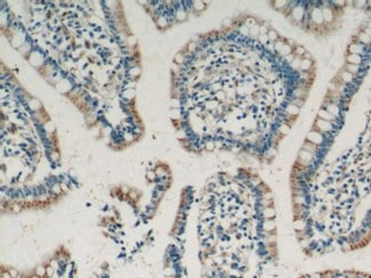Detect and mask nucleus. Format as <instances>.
<instances>
[{"label": "nucleus", "mask_w": 371, "mask_h": 278, "mask_svg": "<svg viewBox=\"0 0 371 278\" xmlns=\"http://www.w3.org/2000/svg\"><path fill=\"white\" fill-rule=\"evenodd\" d=\"M359 39H360V41H362L363 43H369L371 41V38L369 37V35H367L364 32H362V33L360 34Z\"/></svg>", "instance_id": "14"}, {"label": "nucleus", "mask_w": 371, "mask_h": 278, "mask_svg": "<svg viewBox=\"0 0 371 278\" xmlns=\"http://www.w3.org/2000/svg\"><path fill=\"white\" fill-rule=\"evenodd\" d=\"M34 274L37 276H39L40 278H45L47 277V272H46V267L39 266L36 270H34Z\"/></svg>", "instance_id": "8"}, {"label": "nucleus", "mask_w": 371, "mask_h": 278, "mask_svg": "<svg viewBox=\"0 0 371 278\" xmlns=\"http://www.w3.org/2000/svg\"><path fill=\"white\" fill-rule=\"evenodd\" d=\"M311 17H312L313 22L316 23V24H321L324 19H323V15H322V9H320L318 7H315L314 9L311 12Z\"/></svg>", "instance_id": "3"}, {"label": "nucleus", "mask_w": 371, "mask_h": 278, "mask_svg": "<svg viewBox=\"0 0 371 278\" xmlns=\"http://www.w3.org/2000/svg\"><path fill=\"white\" fill-rule=\"evenodd\" d=\"M327 112H329V113L334 116L338 115V113H339V108L337 107V105H334V104L328 105V107H327Z\"/></svg>", "instance_id": "9"}, {"label": "nucleus", "mask_w": 371, "mask_h": 278, "mask_svg": "<svg viewBox=\"0 0 371 278\" xmlns=\"http://www.w3.org/2000/svg\"><path fill=\"white\" fill-rule=\"evenodd\" d=\"M360 71V65H354V64H348L347 65V72L354 74V73H359Z\"/></svg>", "instance_id": "11"}, {"label": "nucleus", "mask_w": 371, "mask_h": 278, "mask_svg": "<svg viewBox=\"0 0 371 278\" xmlns=\"http://www.w3.org/2000/svg\"><path fill=\"white\" fill-rule=\"evenodd\" d=\"M365 34H367V35H369V37L371 38V29H367V30H365V32H364Z\"/></svg>", "instance_id": "17"}, {"label": "nucleus", "mask_w": 371, "mask_h": 278, "mask_svg": "<svg viewBox=\"0 0 371 278\" xmlns=\"http://www.w3.org/2000/svg\"><path fill=\"white\" fill-rule=\"evenodd\" d=\"M319 116H320V119L325 120V121H329V122H330V121H332V120H334V116L331 115V114L329 113V112H327V111H324V110L320 111Z\"/></svg>", "instance_id": "6"}, {"label": "nucleus", "mask_w": 371, "mask_h": 278, "mask_svg": "<svg viewBox=\"0 0 371 278\" xmlns=\"http://www.w3.org/2000/svg\"><path fill=\"white\" fill-rule=\"evenodd\" d=\"M341 78H343L344 81H346V82H352L353 81V74L350 73V72H343L341 73Z\"/></svg>", "instance_id": "12"}, {"label": "nucleus", "mask_w": 371, "mask_h": 278, "mask_svg": "<svg viewBox=\"0 0 371 278\" xmlns=\"http://www.w3.org/2000/svg\"><path fill=\"white\" fill-rule=\"evenodd\" d=\"M350 52H352V54L360 55V54H362V52H364V48H363V46L360 45V43H353V45H351L350 46Z\"/></svg>", "instance_id": "5"}, {"label": "nucleus", "mask_w": 371, "mask_h": 278, "mask_svg": "<svg viewBox=\"0 0 371 278\" xmlns=\"http://www.w3.org/2000/svg\"><path fill=\"white\" fill-rule=\"evenodd\" d=\"M297 278H371V275L368 272L359 271V270L329 269V270H322V271L303 274Z\"/></svg>", "instance_id": "1"}, {"label": "nucleus", "mask_w": 371, "mask_h": 278, "mask_svg": "<svg viewBox=\"0 0 371 278\" xmlns=\"http://www.w3.org/2000/svg\"><path fill=\"white\" fill-rule=\"evenodd\" d=\"M316 127L319 128L320 131H322V132H321L322 134H327L328 131H330V130H331V128H332L331 123L329 122V121H325V120H322V119H320V120H318V121H316Z\"/></svg>", "instance_id": "2"}, {"label": "nucleus", "mask_w": 371, "mask_h": 278, "mask_svg": "<svg viewBox=\"0 0 371 278\" xmlns=\"http://www.w3.org/2000/svg\"><path fill=\"white\" fill-rule=\"evenodd\" d=\"M8 271H9V274L12 275L13 278H17L19 277V271L16 270V269H8Z\"/></svg>", "instance_id": "16"}, {"label": "nucleus", "mask_w": 371, "mask_h": 278, "mask_svg": "<svg viewBox=\"0 0 371 278\" xmlns=\"http://www.w3.org/2000/svg\"><path fill=\"white\" fill-rule=\"evenodd\" d=\"M311 66V61L310 59H301V68H303V70H308Z\"/></svg>", "instance_id": "15"}, {"label": "nucleus", "mask_w": 371, "mask_h": 278, "mask_svg": "<svg viewBox=\"0 0 371 278\" xmlns=\"http://www.w3.org/2000/svg\"><path fill=\"white\" fill-rule=\"evenodd\" d=\"M322 15H323V19L327 22H331L332 21V12L330 8L328 7H324L322 9Z\"/></svg>", "instance_id": "7"}, {"label": "nucleus", "mask_w": 371, "mask_h": 278, "mask_svg": "<svg viewBox=\"0 0 371 278\" xmlns=\"http://www.w3.org/2000/svg\"><path fill=\"white\" fill-rule=\"evenodd\" d=\"M347 61H348L350 64L360 65L362 63V57L360 55H356V54H351V55L347 56Z\"/></svg>", "instance_id": "4"}, {"label": "nucleus", "mask_w": 371, "mask_h": 278, "mask_svg": "<svg viewBox=\"0 0 371 278\" xmlns=\"http://www.w3.org/2000/svg\"><path fill=\"white\" fill-rule=\"evenodd\" d=\"M55 270H56V269L54 268V267H53V266H50V264H48V266H46L47 278H52L53 276H54V274H55Z\"/></svg>", "instance_id": "13"}, {"label": "nucleus", "mask_w": 371, "mask_h": 278, "mask_svg": "<svg viewBox=\"0 0 371 278\" xmlns=\"http://www.w3.org/2000/svg\"><path fill=\"white\" fill-rule=\"evenodd\" d=\"M267 37H268V40H270V41H276V40L279 39V34H278V32L274 30H268V32H267Z\"/></svg>", "instance_id": "10"}, {"label": "nucleus", "mask_w": 371, "mask_h": 278, "mask_svg": "<svg viewBox=\"0 0 371 278\" xmlns=\"http://www.w3.org/2000/svg\"><path fill=\"white\" fill-rule=\"evenodd\" d=\"M368 28H369V29H371V22H369V24H368Z\"/></svg>", "instance_id": "18"}]
</instances>
